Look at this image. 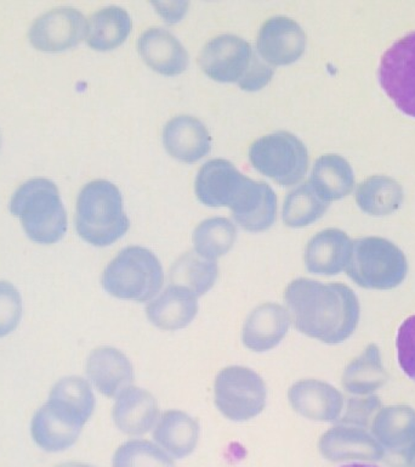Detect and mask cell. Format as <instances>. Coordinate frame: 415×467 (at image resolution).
Returning <instances> with one entry per match:
<instances>
[{"mask_svg":"<svg viewBox=\"0 0 415 467\" xmlns=\"http://www.w3.org/2000/svg\"><path fill=\"white\" fill-rule=\"evenodd\" d=\"M352 241L342 230H322L309 241L306 268L316 275H337L348 265Z\"/></svg>","mask_w":415,"mask_h":467,"instance_id":"44dd1931","label":"cell"},{"mask_svg":"<svg viewBox=\"0 0 415 467\" xmlns=\"http://www.w3.org/2000/svg\"><path fill=\"white\" fill-rule=\"evenodd\" d=\"M295 328L327 345L346 341L359 320V302L348 285L300 277L284 291Z\"/></svg>","mask_w":415,"mask_h":467,"instance_id":"6da1fadb","label":"cell"},{"mask_svg":"<svg viewBox=\"0 0 415 467\" xmlns=\"http://www.w3.org/2000/svg\"><path fill=\"white\" fill-rule=\"evenodd\" d=\"M129 226L122 193L115 184L94 181L84 186L76 213V229L83 240L93 246H109L126 235Z\"/></svg>","mask_w":415,"mask_h":467,"instance_id":"277c9868","label":"cell"},{"mask_svg":"<svg viewBox=\"0 0 415 467\" xmlns=\"http://www.w3.org/2000/svg\"><path fill=\"white\" fill-rule=\"evenodd\" d=\"M346 273L353 283L370 290H391L406 279L408 263L403 252L384 237L352 241Z\"/></svg>","mask_w":415,"mask_h":467,"instance_id":"52a82bcc","label":"cell"},{"mask_svg":"<svg viewBox=\"0 0 415 467\" xmlns=\"http://www.w3.org/2000/svg\"><path fill=\"white\" fill-rule=\"evenodd\" d=\"M94 409V393L86 379H62L32 420L33 440L44 451H66L78 440Z\"/></svg>","mask_w":415,"mask_h":467,"instance_id":"7a4b0ae2","label":"cell"},{"mask_svg":"<svg viewBox=\"0 0 415 467\" xmlns=\"http://www.w3.org/2000/svg\"><path fill=\"white\" fill-rule=\"evenodd\" d=\"M101 283L113 297L148 302L163 286V266L147 248L126 247L106 266Z\"/></svg>","mask_w":415,"mask_h":467,"instance_id":"8992f818","label":"cell"},{"mask_svg":"<svg viewBox=\"0 0 415 467\" xmlns=\"http://www.w3.org/2000/svg\"><path fill=\"white\" fill-rule=\"evenodd\" d=\"M133 27L130 15L119 6L96 11L86 27L87 46L98 51L116 49L126 42Z\"/></svg>","mask_w":415,"mask_h":467,"instance_id":"484cf974","label":"cell"},{"mask_svg":"<svg viewBox=\"0 0 415 467\" xmlns=\"http://www.w3.org/2000/svg\"><path fill=\"white\" fill-rule=\"evenodd\" d=\"M288 400L298 414L315 421H335L344 407V398L335 387L313 379L294 383Z\"/></svg>","mask_w":415,"mask_h":467,"instance_id":"2e32d148","label":"cell"},{"mask_svg":"<svg viewBox=\"0 0 415 467\" xmlns=\"http://www.w3.org/2000/svg\"><path fill=\"white\" fill-rule=\"evenodd\" d=\"M198 313L197 297L187 288L170 285L162 295L146 306V316L156 327L164 331L188 327Z\"/></svg>","mask_w":415,"mask_h":467,"instance_id":"603a6c76","label":"cell"},{"mask_svg":"<svg viewBox=\"0 0 415 467\" xmlns=\"http://www.w3.org/2000/svg\"><path fill=\"white\" fill-rule=\"evenodd\" d=\"M138 53L153 71L177 76L188 66V54L180 40L164 28L146 29L137 42Z\"/></svg>","mask_w":415,"mask_h":467,"instance_id":"ffe728a7","label":"cell"},{"mask_svg":"<svg viewBox=\"0 0 415 467\" xmlns=\"http://www.w3.org/2000/svg\"><path fill=\"white\" fill-rule=\"evenodd\" d=\"M249 182L228 160L208 161L197 174L196 195L206 206L232 208Z\"/></svg>","mask_w":415,"mask_h":467,"instance_id":"4fadbf2b","label":"cell"},{"mask_svg":"<svg viewBox=\"0 0 415 467\" xmlns=\"http://www.w3.org/2000/svg\"><path fill=\"white\" fill-rule=\"evenodd\" d=\"M57 467H94L90 465H86V463L82 462H68V463H62V465Z\"/></svg>","mask_w":415,"mask_h":467,"instance_id":"8d00e7d4","label":"cell"},{"mask_svg":"<svg viewBox=\"0 0 415 467\" xmlns=\"http://www.w3.org/2000/svg\"><path fill=\"white\" fill-rule=\"evenodd\" d=\"M167 153L185 163H193L210 152L211 138L207 127L195 117H174L163 130Z\"/></svg>","mask_w":415,"mask_h":467,"instance_id":"d6986e66","label":"cell"},{"mask_svg":"<svg viewBox=\"0 0 415 467\" xmlns=\"http://www.w3.org/2000/svg\"><path fill=\"white\" fill-rule=\"evenodd\" d=\"M277 199L271 186L255 182L246 203L232 212L237 224L247 232L261 233L271 228L276 221Z\"/></svg>","mask_w":415,"mask_h":467,"instance_id":"f1b7e54d","label":"cell"},{"mask_svg":"<svg viewBox=\"0 0 415 467\" xmlns=\"http://www.w3.org/2000/svg\"><path fill=\"white\" fill-rule=\"evenodd\" d=\"M306 33L293 18L275 16L261 26L258 36V53L268 64H293L306 49Z\"/></svg>","mask_w":415,"mask_h":467,"instance_id":"5bb4252c","label":"cell"},{"mask_svg":"<svg viewBox=\"0 0 415 467\" xmlns=\"http://www.w3.org/2000/svg\"><path fill=\"white\" fill-rule=\"evenodd\" d=\"M86 20L73 7H57L36 18L29 39L36 49L62 51L76 46L86 33Z\"/></svg>","mask_w":415,"mask_h":467,"instance_id":"7c38bea8","label":"cell"},{"mask_svg":"<svg viewBox=\"0 0 415 467\" xmlns=\"http://www.w3.org/2000/svg\"><path fill=\"white\" fill-rule=\"evenodd\" d=\"M266 398L268 389L264 379L249 368H225L215 379V405L231 421L257 418L266 407Z\"/></svg>","mask_w":415,"mask_h":467,"instance_id":"9c48e42d","label":"cell"},{"mask_svg":"<svg viewBox=\"0 0 415 467\" xmlns=\"http://www.w3.org/2000/svg\"><path fill=\"white\" fill-rule=\"evenodd\" d=\"M153 438L175 458H186L198 443L199 423L184 411H166L157 423Z\"/></svg>","mask_w":415,"mask_h":467,"instance_id":"cb8c5ba5","label":"cell"},{"mask_svg":"<svg viewBox=\"0 0 415 467\" xmlns=\"http://www.w3.org/2000/svg\"><path fill=\"white\" fill-rule=\"evenodd\" d=\"M379 80L397 109L415 119V32L397 40L386 51L379 67Z\"/></svg>","mask_w":415,"mask_h":467,"instance_id":"30bf717a","label":"cell"},{"mask_svg":"<svg viewBox=\"0 0 415 467\" xmlns=\"http://www.w3.org/2000/svg\"><path fill=\"white\" fill-rule=\"evenodd\" d=\"M381 407L378 397L349 398L345 415L342 416V425L367 426L371 416Z\"/></svg>","mask_w":415,"mask_h":467,"instance_id":"d590c367","label":"cell"},{"mask_svg":"<svg viewBox=\"0 0 415 467\" xmlns=\"http://www.w3.org/2000/svg\"><path fill=\"white\" fill-rule=\"evenodd\" d=\"M113 467H177L158 445L145 440H131L120 445L113 456Z\"/></svg>","mask_w":415,"mask_h":467,"instance_id":"d6a6232c","label":"cell"},{"mask_svg":"<svg viewBox=\"0 0 415 467\" xmlns=\"http://www.w3.org/2000/svg\"><path fill=\"white\" fill-rule=\"evenodd\" d=\"M396 347L400 367L415 382V316L408 317L400 325Z\"/></svg>","mask_w":415,"mask_h":467,"instance_id":"e575fe53","label":"cell"},{"mask_svg":"<svg viewBox=\"0 0 415 467\" xmlns=\"http://www.w3.org/2000/svg\"><path fill=\"white\" fill-rule=\"evenodd\" d=\"M11 213L20 218L29 239L43 244L57 243L67 232V214L53 182L31 179L14 192Z\"/></svg>","mask_w":415,"mask_h":467,"instance_id":"5b68a950","label":"cell"},{"mask_svg":"<svg viewBox=\"0 0 415 467\" xmlns=\"http://www.w3.org/2000/svg\"><path fill=\"white\" fill-rule=\"evenodd\" d=\"M356 202L364 213L382 217L399 210L403 202V189L395 179L373 175L357 188Z\"/></svg>","mask_w":415,"mask_h":467,"instance_id":"4316f807","label":"cell"},{"mask_svg":"<svg viewBox=\"0 0 415 467\" xmlns=\"http://www.w3.org/2000/svg\"><path fill=\"white\" fill-rule=\"evenodd\" d=\"M237 229L228 218H209L197 225L193 246L197 254L208 261L222 257L235 244Z\"/></svg>","mask_w":415,"mask_h":467,"instance_id":"f546056e","label":"cell"},{"mask_svg":"<svg viewBox=\"0 0 415 467\" xmlns=\"http://www.w3.org/2000/svg\"><path fill=\"white\" fill-rule=\"evenodd\" d=\"M199 66L211 79L238 83L247 91L260 90L273 77L271 66L254 53L249 43L233 35L209 40L200 51Z\"/></svg>","mask_w":415,"mask_h":467,"instance_id":"3957f363","label":"cell"},{"mask_svg":"<svg viewBox=\"0 0 415 467\" xmlns=\"http://www.w3.org/2000/svg\"><path fill=\"white\" fill-rule=\"evenodd\" d=\"M21 296L13 284L0 281V337L11 334L20 323Z\"/></svg>","mask_w":415,"mask_h":467,"instance_id":"836d02e7","label":"cell"},{"mask_svg":"<svg viewBox=\"0 0 415 467\" xmlns=\"http://www.w3.org/2000/svg\"><path fill=\"white\" fill-rule=\"evenodd\" d=\"M159 416L157 400L148 390L127 387L116 397L113 420L122 432L141 436L156 425Z\"/></svg>","mask_w":415,"mask_h":467,"instance_id":"7402d4cb","label":"cell"},{"mask_svg":"<svg viewBox=\"0 0 415 467\" xmlns=\"http://www.w3.org/2000/svg\"><path fill=\"white\" fill-rule=\"evenodd\" d=\"M319 448L324 458L335 462L346 460L377 462L385 456L384 449L367 431L342 423L320 437Z\"/></svg>","mask_w":415,"mask_h":467,"instance_id":"9a60e30c","label":"cell"},{"mask_svg":"<svg viewBox=\"0 0 415 467\" xmlns=\"http://www.w3.org/2000/svg\"><path fill=\"white\" fill-rule=\"evenodd\" d=\"M287 309L276 303H264L248 316L243 325L242 342L253 352L276 348L286 337L290 327Z\"/></svg>","mask_w":415,"mask_h":467,"instance_id":"ac0fdd59","label":"cell"},{"mask_svg":"<svg viewBox=\"0 0 415 467\" xmlns=\"http://www.w3.org/2000/svg\"><path fill=\"white\" fill-rule=\"evenodd\" d=\"M329 202L320 199L311 182H306L288 193L283 204V222L290 228H304L326 213Z\"/></svg>","mask_w":415,"mask_h":467,"instance_id":"1f68e13d","label":"cell"},{"mask_svg":"<svg viewBox=\"0 0 415 467\" xmlns=\"http://www.w3.org/2000/svg\"><path fill=\"white\" fill-rule=\"evenodd\" d=\"M86 374L98 392L108 398L118 397L135 379L130 360L113 347H100L90 353Z\"/></svg>","mask_w":415,"mask_h":467,"instance_id":"e0dca14e","label":"cell"},{"mask_svg":"<svg viewBox=\"0 0 415 467\" xmlns=\"http://www.w3.org/2000/svg\"><path fill=\"white\" fill-rule=\"evenodd\" d=\"M218 275V265L193 252L178 258L171 268V285L182 286L191 291L197 298L214 286Z\"/></svg>","mask_w":415,"mask_h":467,"instance_id":"4dcf8cb0","label":"cell"},{"mask_svg":"<svg viewBox=\"0 0 415 467\" xmlns=\"http://www.w3.org/2000/svg\"><path fill=\"white\" fill-rule=\"evenodd\" d=\"M341 467H378L374 465H366V463H351V465H345Z\"/></svg>","mask_w":415,"mask_h":467,"instance_id":"74e56055","label":"cell"},{"mask_svg":"<svg viewBox=\"0 0 415 467\" xmlns=\"http://www.w3.org/2000/svg\"><path fill=\"white\" fill-rule=\"evenodd\" d=\"M371 431L393 460V467H410L415 459V410L407 405L381 409Z\"/></svg>","mask_w":415,"mask_h":467,"instance_id":"8fae6325","label":"cell"},{"mask_svg":"<svg viewBox=\"0 0 415 467\" xmlns=\"http://www.w3.org/2000/svg\"><path fill=\"white\" fill-rule=\"evenodd\" d=\"M309 182L320 199L330 202L340 200L352 192L355 174L344 157L328 153L316 161Z\"/></svg>","mask_w":415,"mask_h":467,"instance_id":"d4e9b609","label":"cell"},{"mask_svg":"<svg viewBox=\"0 0 415 467\" xmlns=\"http://www.w3.org/2000/svg\"><path fill=\"white\" fill-rule=\"evenodd\" d=\"M388 379V372L382 367L380 350L370 345L346 367L342 386L349 393L368 394L384 386Z\"/></svg>","mask_w":415,"mask_h":467,"instance_id":"83f0119b","label":"cell"},{"mask_svg":"<svg viewBox=\"0 0 415 467\" xmlns=\"http://www.w3.org/2000/svg\"><path fill=\"white\" fill-rule=\"evenodd\" d=\"M249 160L255 170L282 186L298 184L309 168L304 142L283 130L255 140L249 148Z\"/></svg>","mask_w":415,"mask_h":467,"instance_id":"ba28073f","label":"cell"}]
</instances>
